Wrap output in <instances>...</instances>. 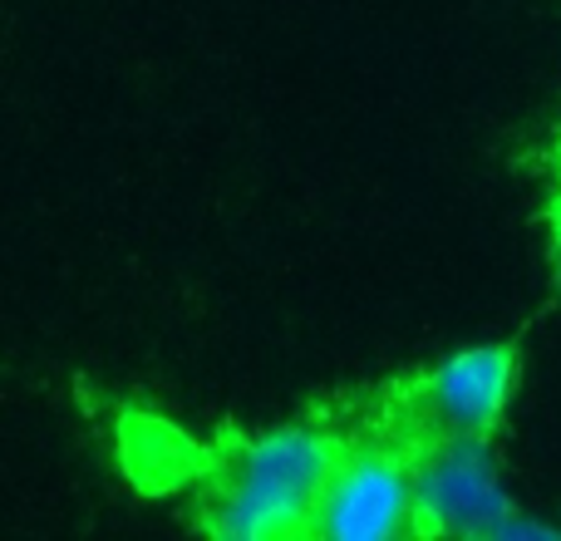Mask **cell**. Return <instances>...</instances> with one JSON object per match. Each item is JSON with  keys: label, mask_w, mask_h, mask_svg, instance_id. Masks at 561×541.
Masks as SVG:
<instances>
[{"label": "cell", "mask_w": 561, "mask_h": 541, "mask_svg": "<svg viewBox=\"0 0 561 541\" xmlns=\"http://www.w3.org/2000/svg\"><path fill=\"white\" fill-rule=\"evenodd\" d=\"M340 453L316 428H276L232 453L207 527L217 537L266 541L310 532Z\"/></svg>", "instance_id": "obj_1"}, {"label": "cell", "mask_w": 561, "mask_h": 541, "mask_svg": "<svg viewBox=\"0 0 561 541\" xmlns=\"http://www.w3.org/2000/svg\"><path fill=\"white\" fill-rule=\"evenodd\" d=\"M414 517L419 532L434 537H497V527L513 517V497L483 438H434V448L414 463Z\"/></svg>", "instance_id": "obj_2"}, {"label": "cell", "mask_w": 561, "mask_h": 541, "mask_svg": "<svg viewBox=\"0 0 561 541\" xmlns=\"http://www.w3.org/2000/svg\"><path fill=\"white\" fill-rule=\"evenodd\" d=\"M310 532L325 541H389L419 532L414 468L385 448H355L335 463Z\"/></svg>", "instance_id": "obj_3"}, {"label": "cell", "mask_w": 561, "mask_h": 541, "mask_svg": "<svg viewBox=\"0 0 561 541\" xmlns=\"http://www.w3.org/2000/svg\"><path fill=\"white\" fill-rule=\"evenodd\" d=\"M513 379H517L513 349H503V345L463 349V355L444 359L434 375H424L414 384L419 418H424L438 438H448V434L488 438L507 408Z\"/></svg>", "instance_id": "obj_4"}, {"label": "cell", "mask_w": 561, "mask_h": 541, "mask_svg": "<svg viewBox=\"0 0 561 541\" xmlns=\"http://www.w3.org/2000/svg\"><path fill=\"white\" fill-rule=\"evenodd\" d=\"M561 537V527H547V522H533V517H507L503 527H497V537L493 541H557Z\"/></svg>", "instance_id": "obj_5"}, {"label": "cell", "mask_w": 561, "mask_h": 541, "mask_svg": "<svg viewBox=\"0 0 561 541\" xmlns=\"http://www.w3.org/2000/svg\"><path fill=\"white\" fill-rule=\"evenodd\" d=\"M557 276H561V242H557Z\"/></svg>", "instance_id": "obj_6"}]
</instances>
